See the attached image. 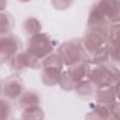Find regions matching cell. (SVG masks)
<instances>
[{"label":"cell","mask_w":120,"mask_h":120,"mask_svg":"<svg viewBox=\"0 0 120 120\" xmlns=\"http://www.w3.org/2000/svg\"><path fill=\"white\" fill-rule=\"evenodd\" d=\"M55 45H56L55 40H52L47 33L41 31L38 34L28 37L27 44H26V51L42 61V58H45L48 54L55 51Z\"/></svg>","instance_id":"5"},{"label":"cell","mask_w":120,"mask_h":120,"mask_svg":"<svg viewBox=\"0 0 120 120\" xmlns=\"http://www.w3.org/2000/svg\"><path fill=\"white\" fill-rule=\"evenodd\" d=\"M120 21V0H98L88 14L86 26L113 24Z\"/></svg>","instance_id":"1"},{"label":"cell","mask_w":120,"mask_h":120,"mask_svg":"<svg viewBox=\"0 0 120 120\" xmlns=\"http://www.w3.org/2000/svg\"><path fill=\"white\" fill-rule=\"evenodd\" d=\"M58 54V56L61 58L62 65L64 67H69L78 61H86L88 56L83 52L79 38L78 40H67L62 44H59L58 49L55 51Z\"/></svg>","instance_id":"6"},{"label":"cell","mask_w":120,"mask_h":120,"mask_svg":"<svg viewBox=\"0 0 120 120\" xmlns=\"http://www.w3.org/2000/svg\"><path fill=\"white\" fill-rule=\"evenodd\" d=\"M21 49H23V44L17 35L11 33L3 34L0 37V65L7 64L11 59V56Z\"/></svg>","instance_id":"7"},{"label":"cell","mask_w":120,"mask_h":120,"mask_svg":"<svg viewBox=\"0 0 120 120\" xmlns=\"http://www.w3.org/2000/svg\"><path fill=\"white\" fill-rule=\"evenodd\" d=\"M2 35H3V34H2V31H0V37H2Z\"/></svg>","instance_id":"24"},{"label":"cell","mask_w":120,"mask_h":120,"mask_svg":"<svg viewBox=\"0 0 120 120\" xmlns=\"http://www.w3.org/2000/svg\"><path fill=\"white\" fill-rule=\"evenodd\" d=\"M62 69H64V65H62L61 58L58 56L55 51H52L45 58H42L41 61V68H40L41 82L45 86H56Z\"/></svg>","instance_id":"4"},{"label":"cell","mask_w":120,"mask_h":120,"mask_svg":"<svg viewBox=\"0 0 120 120\" xmlns=\"http://www.w3.org/2000/svg\"><path fill=\"white\" fill-rule=\"evenodd\" d=\"M86 119H99V120L113 119L112 106H105V105L95 103V105L90 107V112L86 114Z\"/></svg>","instance_id":"13"},{"label":"cell","mask_w":120,"mask_h":120,"mask_svg":"<svg viewBox=\"0 0 120 120\" xmlns=\"http://www.w3.org/2000/svg\"><path fill=\"white\" fill-rule=\"evenodd\" d=\"M7 7V0H0V11H4Z\"/></svg>","instance_id":"21"},{"label":"cell","mask_w":120,"mask_h":120,"mask_svg":"<svg viewBox=\"0 0 120 120\" xmlns=\"http://www.w3.org/2000/svg\"><path fill=\"white\" fill-rule=\"evenodd\" d=\"M86 78L95 88L112 86L119 81V69L112 62H93L86 59Z\"/></svg>","instance_id":"2"},{"label":"cell","mask_w":120,"mask_h":120,"mask_svg":"<svg viewBox=\"0 0 120 120\" xmlns=\"http://www.w3.org/2000/svg\"><path fill=\"white\" fill-rule=\"evenodd\" d=\"M17 2H20V3H30L31 0H17Z\"/></svg>","instance_id":"22"},{"label":"cell","mask_w":120,"mask_h":120,"mask_svg":"<svg viewBox=\"0 0 120 120\" xmlns=\"http://www.w3.org/2000/svg\"><path fill=\"white\" fill-rule=\"evenodd\" d=\"M93 99H95V103L105 105V106H112L116 100H119V81L114 82L112 86L96 88Z\"/></svg>","instance_id":"9"},{"label":"cell","mask_w":120,"mask_h":120,"mask_svg":"<svg viewBox=\"0 0 120 120\" xmlns=\"http://www.w3.org/2000/svg\"><path fill=\"white\" fill-rule=\"evenodd\" d=\"M0 95H2V81H0Z\"/></svg>","instance_id":"23"},{"label":"cell","mask_w":120,"mask_h":120,"mask_svg":"<svg viewBox=\"0 0 120 120\" xmlns=\"http://www.w3.org/2000/svg\"><path fill=\"white\" fill-rule=\"evenodd\" d=\"M21 117L27 119V120H40V119L45 117V113H44L41 105L40 106H31V107L21 109Z\"/></svg>","instance_id":"18"},{"label":"cell","mask_w":120,"mask_h":120,"mask_svg":"<svg viewBox=\"0 0 120 120\" xmlns=\"http://www.w3.org/2000/svg\"><path fill=\"white\" fill-rule=\"evenodd\" d=\"M109 26L110 24H98V26H86L85 34L79 38L81 47L86 54L88 59L95 55L102 47L106 45L109 40Z\"/></svg>","instance_id":"3"},{"label":"cell","mask_w":120,"mask_h":120,"mask_svg":"<svg viewBox=\"0 0 120 120\" xmlns=\"http://www.w3.org/2000/svg\"><path fill=\"white\" fill-rule=\"evenodd\" d=\"M72 4H74V0H51L52 9L54 10H58V11L68 10Z\"/></svg>","instance_id":"20"},{"label":"cell","mask_w":120,"mask_h":120,"mask_svg":"<svg viewBox=\"0 0 120 120\" xmlns=\"http://www.w3.org/2000/svg\"><path fill=\"white\" fill-rule=\"evenodd\" d=\"M19 106L20 109H26V107H31V106H40L41 105V95L37 90H23V93L19 96Z\"/></svg>","instance_id":"10"},{"label":"cell","mask_w":120,"mask_h":120,"mask_svg":"<svg viewBox=\"0 0 120 120\" xmlns=\"http://www.w3.org/2000/svg\"><path fill=\"white\" fill-rule=\"evenodd\" d=\"M24 89V82L19 75H13L2 82V95L9 100H17Z\"/></svg>","instance_id":"8"},{"label":"cell","mask_w":120,"mask_h":120,"mask_svg":"<svg viewBox=\"0 0 120 120\" xmlns=\"http://www.w3.org/2000/svg\"><path fill=\"white\" fill-rule=\"evenodd\" d=\"M67 71L72 75V78L78 82L83 78H86V61H78L69 67H67Z\"/></svg>","instance_id":"16"},{"label":"cell","mask_w":120,"mask_h":120,"mask_svg":"<svg viewBox=\"0 0 120 120\" xmlns=\"http://www.w3.org/2000/svg\"><path fill=\"white\" fill-rule=\"evenodd\" d=\"M14 28V17L9 11H0V31L2 34H9Z\"/></svg>","instance_id":"17"},{"label":"cell","mask_w":120,"mask_h":120,"mask_svg":"<svg viewBox=\"0 0 120 120\" xmlns=\"http://www.w3.org/2000/svg\"><path fill=\"white\" fill-rule=\"evenodd\" d=\"M13 114V107L9 99H6L4 96L0 98V120H6L10 119Z\"/></svg>","instance_id":"19"},{"label":"cell","mask_w":120,"mask_h":120,"mask_svg":"<svg viewBox=\"0 0 120 120\" xmlns=\"http://www.w3.org/2000/svg\"><path fill=\"white\" fill-rule=\"evenodd\" d=\"M21 30H23V33H24V34L27 35V38H28V37H31V35H34V34L41 33V31H42V24H41V21H40L37 17L30 16V17H27V19L23 21Z\"/></svg>","instance_id":"14"},{"label":"cell","mask_w":120,"mask_h":120,"mask_svg":"<svg viewBox=\"0 0 120 120\" xmlns=\"http://www.w3.org/2000/svg\"><path fill=\"white\" fill-rule=\"evenodd\" d=\"M95 90H96V88L93 86V83H92L88 78H83V79L78 81V82H76V86H75V89H74V92L76 93V96L81 98V99L93 98Z\"/></svg>","instance_id":"11"},{"label":"cell","mask_w":120,"mask_h":120,"mask_svg":"<svg viewBox=\"0 0 120 120\" xmlns=\"http://www.w3.org/2000/svg\"><path fill=\"white\" fill-rule=\"evenodd\" d=\"M10 69L14 72V74H21L23 71L28 69L27 67V55H26V51H19L16 55L11 56V59L7 62Z\"/></svg>","instance_id":"12"},{"label":"cell","mask_w":120,"mask_h":120,"mask_svg":"<svg viewBox=\"0 0 120 120\" xmlns=\"http://www.w3.org/2000/svg\"><path fill=\"white\" fill-rule=\"evenodd\" d=\"M56 86H59V89H62L64 92H74V89L76 86V81L72 78V75L67 69H62Z\"/></svg>","instance_id":"15"}]
</instances>
